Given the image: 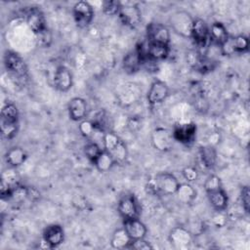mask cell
Returning a JSON list of instances; mask_svg holds the SVG:
<instances>
[{
  "instance_id": "obj_13",
  "label": "cell",
  "mask_w": 250,
  "mask_h": 250,
  "mask_svg": "<svg viewBox=\"0 0 250 250\" xmlns=\"http://www.w3.org/2000/svg\"><path fill=\"white\" fill-rule=\"evenodd\" d=\"M42 237L43 241L47 244L48 247H58L62 243L64 239V231L62 226L58 224H52L45 228Z\"/></svg>"
},
{
  "instance_id": "obj_3",
  "label": "cell",
  "mask_w": 250,
  "mask_h": 250,
  "mask_svg": "<svg viewBox=\"0 0 250 250\" xmlns=\"http://www.w3.org/2000/svg\"><path fill=\"white\" fill-rule=\"evenodd\" d=\"M179 185L180 183L178 179L173 174L168 172L158 173L153 179V188L155 190L165 195L175 194Z\"/></svg>"
},
{
  "instance_id": "obj_24",
  "label": "cell",
  "mask_w": 250,
  "mask_h": 250,
  "mask_svg": "<svg viewBox=\"0 0 250 250\" xmlns=\"http://www.w3.org/2000/svg\"><path fill=\"white\" fill-rule=\"evenodd\" d=\"M175 195L181 203L190 204L196 198V189L189 183L180 184Z\"/></svg>"
},
{
  "instance_id": "obj_8",
  "label": "cell",
  "mask_w": 250,
  "mask_h": 250,
  "mask_svg": "<svg viewBox=\"0 0 250 250\" xmlns=\"http://www.w3.org/2000/svg\"><path fill=\"white\" fill-rule=\"evenodd\" d=\"M190 37L198 48H206L210 40L209 26L202 19H193Z\"/></svg>"
},
{
  "instance_id": "obj_25",
  "label": "cell",
  "mask_w": 250,
  "mask_h": 250,
  "mask_svg": "<svg viewBox=\"0 0 250 250\" xmlns=\"http://www.w3.org/2000/svg\"><path fill=\"white\" fill-rule=\"evenodd\" d=\"M209 37L210 40L218 45H221L229 37L226 26L219 21L213 22L209 27Z\"/></svg>"
},
{
  "instance_id": "obj_30",
  "label": "cell",
  "mask_w": 250,
  "mask_h": 250,
  "mask_svg": "<svg viewBox=\"0 0 250 250\" xmlns=\"http://www.w3.org/2000/svg\"><path fill=\"white\" fill-rule=\"evenodd\" d=\"M104 148L101 147V146L98 143L95 142H90L85 146L84 148V153L86 155V157L92 162L94 163V161L98 158V156L101 154V152L103 151Z\"/></svg>"
},
{
  "instance_id": "obj_21",
  "label": "cell",
  "mask_w": 250,
  "mask_h": 250,
  "mask_svg": "<svg viewBox=\"0 0 250 250\" xmlns=\"http://www.w3.org/2000/svg\"><path fill=\"white\" fill-rule=\"evenodd\" d=\"M169 45L161 43H150L146 44V57L151 61H162L169 55Z\"/></svg>"
},
{
  "instance_id": "obj_12",
  "label": "cell",
  "mask_w": 250,
  "mask_h": 250,
  "mask_svg": "<svg viewBox=\"0 0 250 250\" xmlns=\"http://www.w3.org/2000/svg\"><path fill=\"white\" fill-rule=\"evenodd\" d=\"M117 16L122 23L130 27L138 26L142 21L141 11L136 5H121Z\"/></svg>"
},
{
  "instance_id": "obj_32",
  "label": "cell",
  "mask_w": 250,
  "mask_h": 250,
  "mask_svg": "<svg viewBox=\"0 0 250 250\" xmlns=\"http://www.w3.org/2000/svg\"><path fill=\"white\" fill-rule=\"evenodd\" d=\"M204 189L206 193L217 190L219 188H222V182L221 179L216 175H209L205 182H204Z\"/></svg>"
},
{
  "instance_id": "obj_10",
  "label": "cell",
  "mask_w": 250,
  "mask_h": 250,
  "mask_svg": "<svg viewBox=\"0 0 250 250\" xmlns=\"http://www.w3.org/2000/svg\"><path fill=\"white\" fill-rule=\"evenodd\" d=\"M173 133V137L174 140L188 146L190 144H192L195 140V136H196V125L192 122L190 123H186V124H181L178 125L174 128V130L172 131Z\"/></svg>"
},
{
  "instance_id": "obj_2",
  "label": "cell",
  "mask_w": 250,
  "mask_h": 250,
  "mask_svg": "<svg viewBox=\"0 0 250 250\" xmlns=\"http://www.w3.org/2000/svg\"><path fill=\"white\" fill-rule=\"evenodd\" d=\"M104 149L106 150L115 160L116 163H122L126 160L128 151L125 143L113 132L106 131L103 142Z\"/></svg>"
},
{
  "instance_id": "obj_9",
  "label": "cell",
  "mask_w": 250,
  "mask_h": 250,
  "mask_svg": "<svg viewBox=\"0 0 250 250\" xmlns=\"http://www.w3.org/2000/svg\"><path fill=\"white\" fill-rule=\"evenodd\" d=\"M117 210L123 220L139 218V205L136 198L131 194H125L119 199Z\"/></svg>"
},
{
  "instance_id": "obj_17",
  "label": "cell",
  "mask_w": 250,
  "mask_h": 250,
  "mask_svg": "<svg viewBox=\"0 0 250 250\" xmlns=\"http://www.w3.org/2000/svg\"><path fill=\"white\" fill-rule=\"evenodd\" d=\"M146 59L147 58L145 57L138 48H136L134 51L128 53L123 59V68L127 73H136L140 70Z\"/></svg>"
},
{
  "instance_id": "obj_36",
  "label": "cell",
  "mask_w": 250,
  "mask_h": 250,
  "mask_svg": "<svg viewBox=\"0 0 250 250\" xmlns=\"http://www.w3.org/2000/svg\"><path fill=\"white\" fill-rule=\"evenodd\" d=\"M36 39H37V42L40 46L49 47L51 42H52V34H51L50 30L48 29V27L46 29H44L43 31L37 33L36 34Z\"/></svg>"
},
{
  "instance_id": "obj_33",
  "label": "cell",
  "mask_w": 250,
  "mask_h": 250,
  "mask_svg": "<svg viewBox=\"0 0 250 250\" xmlns=\"http://www.w3.org/2000/svg\"><path fill=\"white\" fill-rule=\"evenodd\" d=\"M121 5L119 1H104L103 3V12L107 16L118 15Z\"/></svg>"
},
{
  "instance_id": "obj_29",
  "label": "cell",
  "mask_w": 250,
  "mask_h": 250,
  "mask_svg": "<svg viewBox=\"0 0 250 250\" xmlns=\"http://www.w3.org/2000/svg\"><path fill=\"white\" fill-rule=\"evenodd\" d=\"M200 160L206 168H213L216 163V152L212 146H204L200 148Z\"/></svg>"
},
{
  "instance_id": "obj_6",
  "label": "cell",
  "mask_w": 250,
  "mask_h": 250,
  "mask_svg": "<svg viewBox=\"0 0 250 250\" xmlns=\"http://www.w3.org/2000/svg\"><path fill=\"white\" fill-rule=\"evenodd\" d=\"M72 14L76 25L81 28L88 26L94 19L93 7L87 1H79L75 3L72 9Z\"/></svg>"
},
{
  "instance_id": "obj_4",
  "label": "cell",
  "mask_w": 250,
  "mask_h": 250,
  "mask_svg": "<svg viewBox=\"0 0 250 250\" xmlns=\"http://www.w3.org/2000/svg\"><path fill=\"white\" fill-rule=\"evenodd\" d=\"M192 22L193 18L186 11H177L170 17L173 30L184 37H190Z\"/></svg>"
},
{
  "instance_id": "obj_18",
  "label": "cell",
  "mask_w": 250,
  "mask_h": 250,
  "mask_svg": "<svg viewBox=\"0 0 250 250\" xmlns=\"http://www.w3.org/2000/svg\"><path fill=\"white\" fill-rule=\"evenodd\" d=\"M73 84V78L70 70L61 65L59 66L54 74V85L57 90L61 92H67Z\"/></svg>"
},
{
  "instance_id": "obj_27",
  "label": "cell",
  "mask_w": 250,
  "mask_h": 250,
  "mask_svg": "<svg viewBox=\"0 0 250 250\" xmlns=\"http://www.w3.org/2000/svg\"><path fill=\"white\" fill-rule=\"evenodd\" d=\"M98 171L100 172H107L109 171L114 164H116L113 157L104 149L101 152V154L98 156V158L93 163Z\"/></svg>"
},
{
  "instance_id": "obj_5",
  "label": "cell",
  "mask_w": 250,
  "mask_h": 250,
  "mask_svg": "<svg viewBox=\"0 0 250 250\" xmlns=\"http://www.w3.org/2000/svg\"><path fill=\"white\" fill-rule=\"evenodd\" d=\"M6 69L16 77H24L27 73V66L23 59L17 53L7 51L4 56Z\"/></svg>"
},
{
  "instance_id": "obj_19",
  "label": "cell",
  "mask_w": 250,
  "mask_h": 250,
  "mask_svg": "<svg viewBox=\"0 0 250 250\" xmlns=\"http://www.w3.org/2000/svg\"><path fill=\"white\" fill-rule=\"evenodd\" d=\"M123 229L127 232L131 240L145 238L147 231L146 225L141 220H139V218L124 220Z\"/></svg>"
},
{
  "instance_id": "obj_20",
  "label": "cell",
  "mask_w": 250,
  "mask_h": 250,
  "mask_svg": "<svg viewBox=\"0 0 250 250\" xmlns=\"http://www.w3.org/2000/svg\"><path fill=\"white\" fill-rule=\"evenodd\" d=\"M68 115L73 121H82L87 114V103L84 99L75 97L71 99L67 105Z\"/></svg>"
},
{
  "instance_id": "obj_28",
  "label": "cell",
  "mask_w": 250,
  "mask_h": 250,
  "mask_svg": "<svg viewBox=\"0 0 250 250\" xmlns=\"http://www.w3.org/2000/svg\"><path fill=\"white\" fill-rule=\"evenodd\" d=\"M79 131L80 133L88 139H92V142H94L96 135L98 134H104L105 132L100 130L95 126V124L92 122V120H82L79 124Z\"/></svg>"
},
{
  "instance_id": "obj_38",
  "label": "cell",
  "mask_w": 250,
  "mask_h": 250,
  "mask_svg": "<svg viewBox=\"0 0 250 250\" xmlns=\"http://www.w3.org/2000/svg\"><path fill=\"white\" fill-rule=\"evenodd\" d=\"M240 198H241V202H242V206H243L244 210L248 213L249 206H250V191H249V188L247 186L242 188L241 193H240Z\"/></svg>"
},
{
  "instance_id": "obj_23",
  "label": "cell",
  "mask_w": 250,
  "mask_h": 250,
  "mask_svg": "<svg viewBox=\"0 0 250 250\" xmlns=\"http://www.w3.org/2000/svg\"><path fill=\"white\" fill-rule=\"evenodd\" d=\"M208 199L212 207L217 211V212H223L227 209L228 207V195L226 191L222 188H219L217 190L211 191L207 193Z\"/></svg>"
},
{
  "instance_id": "obj_31",
  "label": "cell",
  "mask_w": 250,
  "mask_h": 250,
  "mask_svg": "<svg viewBox=\"0 0 250 250\" xmlns=\"http://www.w3.org/2000/svg\"><path fill=\"white\" fill-rule=\"evenodd\" d=\"M232 41H233V46L236 54L245 53L248 50L249 42H248V38L245 35L239 34L236 36H232Z\"/></svg>"
},
{
  "instance_id": "obj_35",
  "label": "cell",
  "mask_w": 250,
  "mask_h": 250,
  "mask_svg": "<svg viewBox=\"0 0 250 250\" xmlns=\"http://www.w3.org/2000/svg\"><path fill=\"white\" fill-rule=\"evenodd\" d=\"M220 46V50L221 53L224 56H231L236 54L235 50H234V46H233V41H232V36H229Z\"/></svg>"
},
{
  "instance_id": "obj_14",
  "label": "cell",
  "mask_w": 250,
  "mask_h": 250,
  "mask_svg": "<svg viewBox=\"0 0 250 250\" xmlns=\"http://www.w3.org/2000/svg\"><path fill=\"white\" fill-rule=\"evenodd\" d=\"M169 95V88L164 81L154 80L147 91V102L149 104H156L162 103Z\"/></svg>"
},
{
  "instance_id": "obj_7",
  "label": "cell",
  "mask_w": 250,
  "mask_h": 250,
  "mask_svg": "<svg viewBox=\"0 0 250 250\" xmlns=\"http://www.w3.org/2000/svg\"><path fill=\"white\" fill-rule=\"evenodd\" d=\"M174 141L172 131L163 127L155 128L151 134V144L159 151L170 150Z\"/></svg>"
},
{
  "instance_id": "obj_26",
  "label": "cell",
  "mask_w": 250,
  "mask_h": 250,
  "mask_svg": "<svg viewBox=\"0 0 250 250\" xmlns=\"http://www.w3.org/2000/svg\"><path fill=\"white\" fill-rule=\"evenodd\" d=\"M131 241L132 240L128 236L125 229L121 228V229H117L113 232L110 239V244L115 249H125V248H129Z\"/></svg>"
},
{
  "instance_id": "obj_15",
  "label": "cell",
  "mask_w": 250,
  "mask_h": 250,
  "mask_svg": "<svg viewBox=\"0 0 250 250\" xmlns=\"http://www.w3.org/2000/svg\"><path fill=\"white\" fill-rule=\"evenodd\" d=\"M147 40L150 43H161L169 45L170 31L161 23H150L146 29Z\"/></svg>"
},
{
  "instance_id": "obj_1",
  "label": "cell",
  "mask_w": 250,
  "mask_h": 250,
  "mask_svg": "<svg viewBox=\"0 0 250 250\" xmlns=\"http://www.w3.org/2000/svg\"><path fill=\"white\" fill-rule=\"evenodd\" d=\"M0 125L3 138L11 140L17 135L19 129V110L16 104L8 103L2 107Z\"/></svg>"
},
{
  "instance_id": "obj_22",
  "label": "cell",
  "mask_w": 250,
  "mask_h": 250,
  "mask_svg": "<svg viewBox=\"0 0 250 250\" xmlns=\"http://www.w3.org/2000/svg\"><path fill=\"white\" fill-rule=\"evenodd\" d=\"M27 158V153L25 150L20 146L11 147L5 154V160L10 167L16 168L21 166L25 162Z\"/></svg>"
},
{
  "instance_id": "obj_37",
  "label": "cell",
  "mask_w": 250,
  "mask_h": 250,
  "mask_svg": "<svg viewBox=\"0 0 250 250\" xmlns=\"http://www.w3.org/2000/svg\"><path fill=\"white\" fill-rule=\"evenodd\" d=\"M129 248H133L137 250H148V249H152V246L149 244V242L146 241L145 238H143L138 240H132L129 245Z\"/></svg>"
},
{
  "instance_id": "obj_34",
  "label": "cell",
  "mask_w": 250,
  "mask_h": 250,
  "mask_svg": "<svg viewBox=\"0 0 250 250\" xmlns=\"http://www.w3.org/2000/svg\"><path fill=\"white\" fill-rule=\"evenodd\" d=\"M182 175L185 178V180L188 181V183H191V182H195L198 179L199 173H198V170L194 166L189 165L183 169Z\"/></svg>"
},
{
  "instance_id": "obj_16",
  "label": "cell",
  "mask_w": 250,
  "mask_h": 250,
  "mask_svg": "<svg viewBox=\"0 0 250 250\" xmlns=\"http://www.w3.org/2000/svg\"><path fill=\"white\" fill-rule=\"evenodd\" d=\"M192 233L186 228L176 227L169 234V241L175 248H186L192 242Z\"/></svg>"
},
{
  "instance_id": "obj_11",
  "label": "cell",
  "mask_w": 250,
  "mask_h": 250,
  "mask_svg": "<svg viewBox=\"0 0 250 250\" xmlns=\"http://www.w3.org/2000/svg\"><path fill=\"white\" fill-rule=\"evenodd\" d=\"M25 20L35 35L47 28L45 16L38 7H30L25 13Z\"/></svg>"
}]
</instances>
